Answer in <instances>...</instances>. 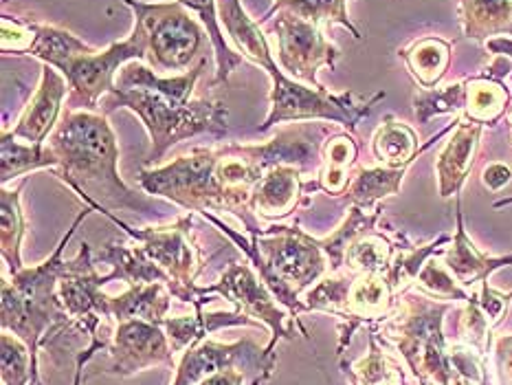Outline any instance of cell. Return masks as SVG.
Instances as JSON below:
<instances>
[{
    "mask_svg": "<svg viewBox=\"0 0 512 385\" xmlns=\"http://www.w3.org/2000/svg\"><path fill=\"white\" fill-rule=\"evenodd\" d=\"M207 58L196 62L183 75L163 77L148 64L132 60L119 69L115 86L102 104L108 115L115 108L135 113L150 135L148 165H157L176 143L198 135L225 137L229 132V108L220 99H192L198 77L203 75Z\"/></svg>",
    "mask_w": 512,
    "mask_h": 385,
    "instance_id": "cell-1",
    "label": "cell"
},
{
    "mask_svg": "<svg viewBox=\"0 0 512 385\" xmlns=\"http://www.w3.org/2000/svg\"><path fill=\"white\" fill-rule=\"evenodd\" d=\"M49 148L60 159V179L102 214L154 212V205L121 181L119 146L104 113L66 108L49 137Z\"/></svg>",
    "mask_w": 512,
    "mask_h": 385,
    "instance_id": "cell-2",
    "label": "cell"
},
{
    "mask_svg": "<svg viewBox=\"0 0 512 385\" xmlns=\"http://www.w3.org/2000/svg\"><path fill=\"white\" fill-rule=\"evenodd\" d=\"M220 25L227 29L231 40L236 42L244 58L260 66L271 77V113L260 126V132L271 130L284 121H328L354 130L363 117L370 115L376 102H381L385 93H376L372 99L356 97L354 93L332 95L326 88H308L291 77H286L275 64L273 53L266 42L264 31L258 22L249 18L240 0H218Z\"/></svg>",
    "mask_w": 512,
    "mask_h": 385,
    "instance_id": "cell-3",
    "label": "cell"
},
{
    "mask_svg": "<svg viewBox=\"0 0 512 385\" xmlns=\"http://www.w3.org/2000/svg\"><path fill=\"white\" fill-rule=\"evenodd\" d=\"M218 229L244 251L262 282L288 313L295 317L308 313V306L299 300V295L330 273V262L319 238L306 234L297 225L266 227L258 238L242 236L225 220H220Z\"/></svg>",
    "mask_w": 512,
    "mask_h": 385,
    "instance_id": "cell-4",
    "label": "cell"
},
{
    "mask_svg": "<svg viewBox=\"0 0 512 385\" xmlns=\"http://www.w3.org/2000/svg\"><path fill=\"white\" fill-rule=\"evenodd\" d=\"M91 212H95V209H82L71 229L60 240V245L42 264L11 273L9 280L7 273L3 275V317H0V326L25 341L36 363L38 350L49 346V335L58 337L66 328H73L71 317L66 315L58 295V282L66 271L62 251L69 245L75 229Z\"/></svg>",
    "mask_w": 512,
    "mask_h": 385,
    "instance_id": "cell-5",
    "label": "cell"
},
{
    "mask_svg": "<svg viewBox=\"0 0 512 385\" xmlns=\"http://www.w3.org/2000/svg\"><path fill=\"white\" fill-rule=\"evenodd\" d=\"M449 302H433L425 295H407L396 313L381 324V333L392 341L407 361L420 385H460L451 352L442 335Z\"/></svg>",
    "mask_w": 512,
    "mask_h": 385,
    "instance_id": "cell-6",
    "label": "cell"
},
{
    "mask_svg": "<svg viewBox=\"0 0 512 385\" xmlns=\"http://www.w3.org/2000/svg\"><path fill=\"white\" fill-rule=\"evenodd\" d=\"M124 3L135 14V29L146 40V62L157 75H183L194 62L207 58L209 33L181 3Z\"/></svg>",
    "mask_w": 512,
    "mask_h": 385,
    "instance_id": "cell-7",
    "label": "cell"
},
{
    "mask_svg": "<svg viewBox=\"0 0 512 385\" xmlns=\"http://www.w3.org/2000/svg\"><path fill=\"white\" fill-rule=\"evenodd\" d=\"M220 148H194L159 168H143L139 185L198 214H231V203L218 181Z\"/></svg>",
    "mask_w": 512,
    "mask_h": 385,
    "instance_id": "cell-8",
    "label": "cell"
},
{
    "mask_svg": "<svg viewBox=\"0 0 512 385\" xmlns=\"http://www.w3.org/2000/svg\"><path fill=\"white\" fill-rule=\"evenodd\" d=\"M117 227L137 242L139 249L168 275L170 293L174 300L185 304H207L211 302L207 295H200V286L196 284L198 273L203 271L205 260L203 253L189 238L192 229V216L176 218L170 225L135 229L119 220L115 214H106Z\"/></svg>",
    "mask_w": 512,
    "mask_h": 385,
    "instance_id": "cell-9",
    "label": "cell"
},
{
    "mask_svg": "<svg viewBox=\"0 0 512 385\" xmlns=\"http://www.w3.org/2000/svg\"><path fill=\"white\" fill-rule=\"evenodd\" d=\"M200 295H222L225 300L233 304L236 311L249 315L255 322L271 328V341L269 346L277 348L280 339H295V333L299 330L304 337H308V330L297 322L286 308L275 300V295L269 291V286L262 282L258 271L253 269V264L247 262H231L220 275V280L200 286Z\"/></svg>",
    "mask_w": 512,
    "mask_h": 385,
    "instance_id": "cell-10",
    "label": "cell"
},
{
    "mask_svg": "<svg viewBox=\"0 0 512 385\" xmlns=\"http://www.w3.org/2000/svg\"><path fill=\"white\" fill-rule=\"evenodd\" d=\"M132 60H146V40L137 29H132L124 42L110 44L104 51L82 53L64 64L60 73L69 82V110H97L102 99L113 91L121 66Z\"/></svg>",
    "mask_w": 512,
    "mask_h": 385,
    "instance_id": "cell-11",
    "label": "cell"
},
{
    "mask_svg": "<svg viewBox=\"0 0 512 385\" xmlns=\"http://www.w3.org/2000/svg\"><path fill=\"white\" fill-rule=\"evenodd\" d=\"M275 361V348H262L253 339H240L233 341V344H220V341L205 339L198 346L183 352L172 385H196L209 377V374L229 368L242 370L251 385H266L275 372Z\"/></svg>",
    "mask_w": 512,
    "mask_h": 385,
    "instance_id": "cell-12",
    "label": "cell"
},
{
    "mask_svg": "<svg viewBox=\"0 0 512 385\" xmlns=\"http://www.w3.org/2000/svg\"><path fill=\"white\" fill-rule=\"evenodd\" d=\"M80 247V253L66 262V271L58 282V295L73 328L93 341L102 326L115 322L108 306L110 295L104 293V286L110 280L108 275L97 273L91 247L86 242Z\"/></svg>",
    "mask_w": 512,
    "mask_h": 385,
    "instance_id": "cell-13",
    "label": "cell"
},
{
    "mask_svg": "<svg viewBox=\"0 0 512 385\" xmlns=\"http://www.w3.org/2000/svg\"><path fill=\"white\" fill-rule=\"evenodd\" d=\"M273 36L280 69L293 80L324 88L317 80V71L321 66L335 69L341 55L337 44H332L313 22L297 18L291 11H277L273 16Z\"/></svg>",
    "mask_w": 512,
    "mask_h": 385,
    "instance_id": "cell-14",
    "label": "cell"
},
{
    "mask_svg": "<svg viewBox=\"0 0 512 385\" xmlns=\"http://www.w3.org/2000/svg\"><path fill=\"white\" fill-rule=\"evenodd\" d=\"M332 135V124L319 121H297L275 132L266 143H231V148L242 157L255 161L260 168L271 170L277 165H293L302 174L319 172L324 143Z\"/></svg>",
    "mask_w": 512,
    "mask_h": 385,
    "instance_id": "cell-15",
    "label": "cell"
},
{
    "mask_svg": "<svg viewBox=\"0 0 512 385\" xmlns=\"http://www.w3.org/2000/svg\"><path fill=\"white\" fill-rule=\"evenodd\" d=\"M104 352H108L110 361L102 372L113 377H132L154 366L174 368L176 357L163 326L143 319L119 322Z\"/></svg>",
    "mask_w": 512,
    "mask_h": 385,
    "instance_id": "cell-16",
    "label": "cell"
},
{
    "mask_svg": "<svg viewBox=\"0 0 512 385\" xmlns=\"http://www.w3.org/2000/svg\"><path fill=\"white\" fill-rule=\"evenodd\" d=\"M69 97V82L66 77L53 69V66L44 64L40 84L33 95L29 97L27 106L16 121L14 128H5L11 137L18 141L31 143V146H40V143L51 137L55 126L60 124L62 117V102Z\"/></svg>",
    "mask_w": 512,
    "mask_h": 385,
    "instance_id": "cell-17",
    "label": "cell"
},
{
    "mask_svg": "<svg viewBox=\"0 0 512 385\" xmlns=\"http://www.w3.org/2000/svg\"><path fill=\"white\" fill-rule=\"evenodd\" d=\"M484 126L469 119L466 115L458 117V124L453 128L451 139L444 143L438 154L436 174H438V190L442 198L458 196L462 185L473 168V159L477 146H480Z\"/></svg>",
    "mask_w": 512,
    "mask_h": 385,
    "instance_id": "cell-18",
    "label": "cell"
},
{
    "mask_svg": "<svg viewBox=\"0 0 512 385\" xmlns=\"http://www.w3.org/2000/svg\"><path fill=\"white\" fill-rule=\"evenodd\" d=\"M306 192L304 174L293 165H277L266 170L253 187L249 207L253 214L266 220H280L295 212Z\"/></svg>",
    "mask_w": 512,
    "mask_h": 385,
    "instance_id": "cell-19",
    "label": "cell"
},
{
    "mask_svg": "<svg viewBox=\"0 0 512 385\" xmlns=\"http://www.w3.org/2000/svg\"><path fill=\"white\" fill-rule=\"evenodd\" d=\"M163 330L170 339V346L174 350V355H183L189 348L198 346L200 341H205L209 333H214L218 328L225 326H260V322H255L249 315H244L240 311L225 313H207L205 304H194V315H185V317H165L163 319Z\"/></svg>",
    "mask_w": 512,
    "mask_h": 385,
    "instance_id": "cell-20",
    "label": "cell"
},
{
    "mask_svg": "<svg viewBox=\"0 0 512 385\" xmlns=\"http://www.w3.org/2000/svg\"><path fill=\"white\" fill-rule=\"evenodd\" d=\"M458 231H455V238L451 247L444 251V267L451 271V275L458 280L464 289H473V286H480L488 280L495 269L504 267V264L512 262V256L506 258H488L484 253L475 249L471 238L466 236L464 231V218H462V205L458 196Z\"/></svg>",
    "mask_w": 512,
    "mask_h": 385,
    "instance_id": "cell-21",
    "label": "cell"
},
{
    "mask_svg": "<svg viewBox=\"0 0 512 385\" xmlns=\"http://www.w3.org/2000/svg\"><path fill=\"white\" fill-rule=\"evenodd\" d=\"M455 124H458V119H455L453 124H449L444 130H440L436 137L420 148L414 130H411L407 124H403V121H398L394 117H385L383 124L378 126V130L374 132V139H372L374 157L383 165H387V168H407V165L414 163L420 154L429 150L438 139L449 135V132L455 128Z\"/></svg>",
    "mask_w": 512,
    "mask_h": 385,
    "instance_id": "cell-22",
    "label": "cell"
},
{
    "mask_svg": "<svg viewBox=\"0 0 512 385\" xmlns=\"http://www.w3.org/2000/svg\"><path fill=\"white\" fill-rule=\"evenodd\" d=\"M172 293L168 284H143L128 286L121 295H110L108 306L115 324L130 322V319H143V322L163 324L172 306Z\"/></svg>",
    "mask_w": 512,
    "mask_h": 385,
    "instance_id": "cell-23",
    "label": "cell"
},
{
    "mask_svg": "<svg viewBox=\"0 0 512 385\" xmlns=\"http://www.w3.org/2000/svg\"><path fill=\"white\" fill-rule=\"evenodd\" d=\"M356 141L348 132H335L324 143L321 154V168L317 172V181L306 185V192L321 190L330 196H341L350 187L352 165L356 163Z\"/></svg>",
    "mask_w": 512,
    "mask_h": 385,
    "instance_id": "cell-24",
    "label": "cell"
},
{
    "mask_svg": "<svg viewBox=\"0 0 512 385\" xmlns=\"http://www.w3.org/2000/svg\"><path fill=\"white\" fill-rule=\"evenodd\" d=\"M95 258L99 262H106L110 269L108 280H119L126 282L128 286H143V284H168L170 289V280L157 264H154L146 253H143L139 247H124L117 245V242H108L102 249L95 253Z\"/></svg>",
    "mask_w": 512,
    "mask_h": 385,
    "instance_id": "cell-25",
    "label": "cell"
},
{
    "mask_svg": "<svg viewBox=\"0 0 512 385\" xmlns=\"http://www.w3.org/2000/svg\"><path fill=\"white\" fill-rule=\"evenodd\" d=\"M460 22L464 36L477 42L512 38V0H460Z\"/></svg>",
    "mask_w": 512,
    "mask_h": 385,
    "instance_id": "cell-26",
    "label": "cell"
},
{
    "mask_svg": "<svg viewBox=\"0 0 512 385\" xmlns=\"http://www.w3.org/2000/svg\"><path fill=\"white\" fill-rule=\"evenodd\" d=\"M44 168H60V159L55 157L49 143H40V146L20 143L3 130V137H0V185L7 187V183L18 179V176Z\"/></svg>",
    "mask_w": 512,
    "mask_h": 385,
    "instance_id": "cell-27",
    "label": "cell"
},
{
    "mask_svg": "<svg viewBox=\"0 0 512 385\" xmlns=\"http://www.w3.org/2000/svg\"><path fill=\"white\" fill-rule=\"evenodd\" d=\"M398 55L422 88H436L451 64V44L442 38L427 36L411 42L407 49H400Z\"/></svg>",
    "mask_w": 512,
    "mask_h": 385,
    "instance_id": "cell-28",
    "label": "cell"
},
{
    "mask_svg": "<svg viewBox=\"0 0 512 385\" xmlns=\"http://www.w3.org/2000/svg\"><path fill=\"white\" fill-rule=\"evenodd\" d=\"M407 168H387V165H381V168H356L352 172L350 187L345 190L343 198L350 205L363 207L367 212H372V209H376L374 205L378 201L398 194Z\"/></svg>",
    "mask_w": 512,
    "mask_h": 385,
    "instance_id": "cell-29",
    "label": "cell"
},
{
    "mask_svg": "<svg viewBox=\"0 0 512 385\" xmlns=\"http://www.w3.org/2000/svg\"><path fill=\"white\" fill-rule=\"evenodd\" d=\"M510 104L508 88L499 77L480 73L466 80V108L464 115L482 126H493Z\"/></svg>",
    "mask_w": 512,
    "mask_h": 385,
    "instance_id": "cell-30",
    "label": "cell"
},
{
    "mask_svg": "<svg viewBox=\"0 0 512 385\" xmlns=\"http://www.w3.org/2000/svg\"><path fill=\"white\" fill-rule=\"evenodd\" d=\"M381 214H383L381 207L367 212V209H363V207L352 205L343 223L335 231H332L328 238H319V245H321V249H324L326 258L330 262V273L343 271L345 253H348L350 245L354 240H359L361 236L374 231L376 220L381 218Z\"/></svg>",
    "mask_w": 512,
    "mask_h": 385,
    "instance_id": "cell-31",
    "label": "cell"
},
{
    "mask_svg": "<svg viewBox=\"0 0 512 385\" xmlns=\"http://www.w3.org/2000/svg\"><path fill=\"white\" fill-rule=\"evenodd\" d=\"M343 372L352 385H405L403 368L378 346L374 333H370V350L365 357L343 363Z\"/></svg>",
    "mask_w": 512,
    "mask_h": 385,
    "instance_id": "cell-32",
    "label": "cell"
},
{
    "mask_svg": "<svg viewBox=\"0 0 512 385\" xmlns=\"http://www.w3.org/2000/svg\"><path fill=\"white\" fill-rule=\"evenodd\" d=\"M31 25H33V31H36V38H33V44L27 55L42 60L44 64L53 66V69L60 71L64 64H69L73 58H77V55L93 51V47H88L86 42L73 36L71 31L51 27V25H40V22H33V20Z\"/></svg>",
    "mask_w": 512,
    "mask_h": 385,
    "instance_id": "cell-33",
    "label": "cell"
},
{
    "mask_svg": "<svg viewBox=\"0 0 512 385\" xmlns=\"http://www.w3.org/2000/svg\"><path fill=\"white\" fill-rule=\"evenodd\" d=\"M350 0H273V7L266 11L264 20L273 18L277 11H291L297 18L321 27L326 25H341L348 29L356 40H361V31L354 27V22L348 16Z\"/></svg>",
    "mask_w": 512,
    "mask_h": 385,
    "instance_id": "cell-34",
    "label": "cell"
},
{
    "mask_svg": "<svg viewBox=\"0 0 512 385\" xmlns=\"http://www.w3.org/2000/svg\"><path fill=\"white\" fill-rule=\"evenodd\" d=\"M189 11H196L200 22H203L209 40L214 44V53H216V77H214V86L216 84H225L231 73L238 69L242 64L244 55L233 51L229 44L225 42V33H222L220 25V16H218V0H176Z\"/></svg>",
    "mask_w": 512,
    "mask_h": 385,
    "instance_id": "cell-35",
    "label": "cell"
},
{
    "mask_svg": "<svg viewBox=\"0 0 512 385\" xmlns=\"http://www.w3.org/2000/svg\"><path fill=\"white\" fill-rule=\"evenodd\" d=\"M25 187V179L20 181L16 190H7L3 187L0 192V253H3V260L7 264L9 273H18L25 269L20 258V242L22 234H25V218H22L20 209V192Z\"/></svg>",
    "mask_w": 512,
    "mask_h": 385,
    "instance_id": "cell-36",
    "label": "cell"
},
{
    "mask_svg": "<svg viewBox=\"0 0 512 385\" xmlns=\"http://www.w3.org/2000/svg\"><path fill=\"white\" fill-rule=\"evenodd\" d=\"M394 249L392 242L383 238L381 234H370L361 236L354 240L348 253H345V264L343 271L352 275H363V273H385L389 264H392Z\"/></svg>",
    "mask_w": 512,
    "mask_h": 385,
    "instance_id": "cell-37",
    "label": "cell"
},
{
    "mask_svg": "<svg viewBox=\"0 0 512 385\" xmlns=\"http://www.w3.org/2000/svg\"><path fill=\"white\" fill-rule=\"evenodd\" d=\"M354 275L348 271L341 273H328L326 278H321L315 286H310L304 295V304L308 311L330 313L345 319L348 315V297Z\"/></svg>",
    "mask_w": 512,
    "mask_h": 385,
    "instance_id": "cell-38",
    "label": "cell"
},
{
    "mask_svg": "<svg viewBox=\"0 0 512 385\" xmlns=\"http://www.w3.org/2000/svg\"><path fill=\"white\" fill-rule=\"evenodd\" d=\"M0 346H3V385H42L38 363L33 361L25 341L3 330Z\"/></svg>",
    "mask_w": 512,
    "mask_h": 385,
    "instance_id": "cell-39",
    "label": "cell"
},
{
    "mask_svg": "<svg viewBox=\"0 0 512 385\" xmlns=\"http://www.w3.org/2000/svg\"><path fill=\"white\" fill-rule=\"evenodd\" d=\"M466 108V80L444 88H422L414 97L418 124H429L433 117L464 113Z\"/></svg>",
    "mask_w": 512,
    "mask_h": 385,
    "instance_id": "cell-40",
    "label": "cell"
},
{
    "mask_svg": "<svg viewBox=\"0 0 512 385\" xmlns=\"http://www.w3.org/2000/svg\"><path fill=\"white\" fill-rule=\"evenodd\" d=\"M416 286L420 291H425L427 295L440 297V300L469 302V297H471V293L453 278L451 271L447 267H442V264L433 258H429L425 262V267L420 269L418 278H416Z\"/></svg>",
    "mask_w": 512,
    "mask_h": 385,
    "instance_id": "cell-41",
    "label": "cell"
},
{
    "mask_svg": "<svg viewBox=\"0 0 512 385\" xmlns=\"http://www.w3.org/2000/svg\"><path fill=\"white\" fill-rule=\"evenodd\" d=\"M33 38H36V31H33L31 20L27 18H14V16H3V38H0V51L5 55H27Z\"/></svg>",
    "mask_w": 512,
    "mask_h": 385,
    "instance_id": "cell-42",
    "label": "cell"
},
{
    "mask_svg": "<svg viewBox=\"0 0 512 385\" xmlns=\"http://www.w3.org/2000/svg\"><path fill=\"white\" fill-rule=\"evenodd\" d=\"M495 368L502 385H512V335L495 341Z\"/></svg>",
    "mask_w": 512,
    "mask_h": 385,
    "instance_id": "cell-43",
    "label": "cell"
},
{
    "mask_svg": "<svg viewBox=\"0 0 512 385\" xmlns=\"http://www.w3.org/2000/svg\"><path fill=\"white\" fill-rule=\"evenodd\" d=\"M482 181L491 192H499L502 187H506L512 181V172L506 163H491L486 165V170L482 174Z\"/></svg>",
    "mask_w": 512,
    "mask_h": 385,
    "instance_id": "cell-44",
    "label": "cell"
},
{
    "mask_svg": "<svg viewBox=\"0 0 512 385\" xmlns=\"http://www.w3.org/2000/svg\"><path fill=\"white\" fill-rule=\"evenodd\" d=\"M244 379H247V374L238 368H229V370H222L216 374H209L200 383L196 385H242Z\"/></svg>",
    "mask_w": 512,
    "mask_h": 385,
    "instance_id": "cell-45",
    "label": "cell"
},
{
    "mask_svg": "<svg viewBox=\"0 0 512 385\" xmlns=\"http://www.w3.org/2000/svg\"><path fill=\"white\" fill-rule=\"evenodd\" d=\"M486 49L491 51V53H497V55H508V58L512 60V40H508V38L488 40L486 42Z\"/></svg>",
    "mask_w": 512,
    "mask_h": 385,
    "instance_id": "cell-46",
    "label": "cell"
},
{
    "mask_svg": "<svg viewBox=\"0 0 512 385\" xmlns=\"http://www.w3.org/2000/svg\"><path fill=\"white\" fill-rule=\"evenodd\" d=\"M506 117H508V124H510V135H512V97H510V104L506 110Z\"/></svg>",
    "mask_w": 512,
    "mask_h": 385,
    "instance_id": "cell-47",
    "label": "cell"
},
{
    "mask_svg": "<svg viewBox=\"0 0 512 385\" xmlns=\"http://www.w3.org/2000/svg\"><path fill=\"white\" fill-rule=\"evenodd\" d=\"M506 205H512V198H504V201L495 203V207H506Z\"/></svg>",
    "mask_w": 512,
    "mask_h": 385,
    "instance_id": "cell-48",
    "label": "cell"
}]
</instances>
